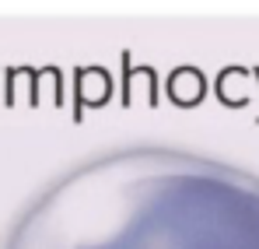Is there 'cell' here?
<instances>
[{
  "mask_svg": "<svg viewBox=\"0 0 259 249\" xmlns=\"http://www.w3.org/2000/svg\"><path fill=\"white\" fill-rule=\"evenodd\" d=\"M168 95H172L179 105H196L203 98V78L193 70V67H182L168 78Z\"/></svg>",
  "mask_w": 259,
  "mask_h": 249,
  "instance_id": "obj_1",
  "label": "cell"
}]
</instances>
